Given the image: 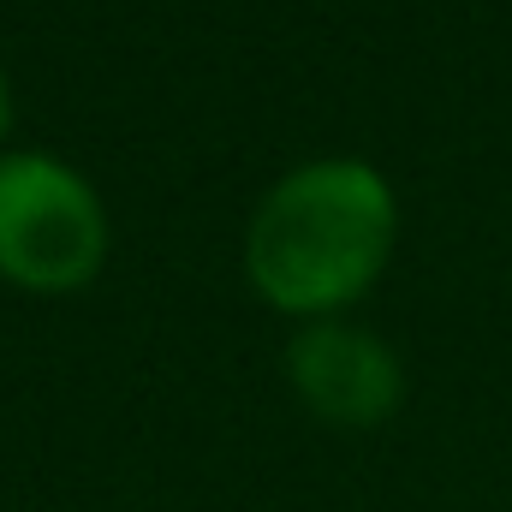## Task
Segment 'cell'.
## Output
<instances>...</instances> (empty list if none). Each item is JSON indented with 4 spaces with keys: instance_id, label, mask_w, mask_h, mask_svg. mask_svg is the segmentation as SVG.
Listing matches in <instances>:
<instances>
[{
    "instance_id": "cell-1",
    "label": "cell",
    "mask_w": 512,
    "mask_h": 512,
    "mask_svg": "<svg viewBox=\"0 0 512 512\" xmlns=\"http://www.w3.org/2000/svg\"><path fill=\"white\" fill-rule=\"evenodd\" d=\"M393 227V191L370 161H310L256 203L245 268L274 310L322 316L382 274Z\"/></svg>"
},
{
    "instance_id": "cell-2",
    "label": "cell",
    "mask_w": 512,
    "mask_h": 512,
    "mask_svg": "<svg viewBox=\"0 0 512 512\" xmlns=\"http://www.w3.org/2000/svg\"><path fill=\"white\" fill-rule=\"evenodd\" d=\"M108 251L96 191L54 155L0 161V274L30 292L84 286Z\"/></svg>"
},
{
    "instance_id": "cell-3",
    "label": "cell",
    "mask_w": 512,
    "mask_h": 512,
    "mask_svg": "<svg viewBox=\"0 0 512 512\" xmlns=\"http://www.w3.org/2000/svg\"><path fill=\"white\" fill-rule=\"evenodd\" d=\"M286 370L304 393V405L328 423H382L399 411V358L387 352L376 334L364 328H346V322H316L304 328L292 346H286Z\"/></svg>"
},
{
    "instance_id": "cell-4",
    "label": "cell",
    "mask_w": 512,
    "mask_h": 512,
    "mask_svg": "<svg viewBox=\"0 0 512 512\" xmlns=\"http://www.w3.org/2000/svg\"><path fill=\"white\" fill-rule=\"evenodd\" d=\"M0 131H6V78H0Z\"/></svg>"
}]
</instances>
